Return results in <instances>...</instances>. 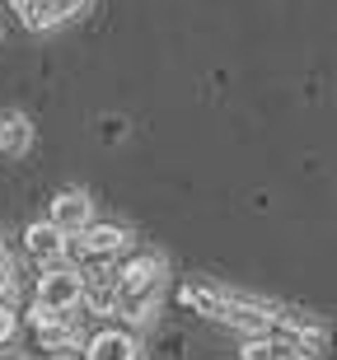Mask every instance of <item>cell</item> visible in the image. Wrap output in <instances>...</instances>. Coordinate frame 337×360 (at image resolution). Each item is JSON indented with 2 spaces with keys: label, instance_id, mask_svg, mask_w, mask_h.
<instances>
[{
  "label": "cell",
  "instance_id": "1",
  "mask_svg": "<svg viewBox=\"0 0 337 360\" xmlns=\"http://www.w3.org/2000/svg\"><path fill=\"white\" fill-rule=\"evenodd\" d=\"M80 295H84V276H80V271H70V267L42 271V281H38V304H42V309L66 314V309L80 304Z\"/></svg>",
  "mask_w": 337,
  "mask_h": 360
},
{
  "label": "cell",
  "instance_id": "2",
  "mask_svg": "<svg viewBox=\"0 0 337 360\" xmlns=\"http://www.w3.org/2000/svg\"><path fill=\"white\" fill-rule=\"evenodd\" d=\"M52 229H61V234H80L84 225H89V197L84 192H61V197L52 201V220H47Z\"/></svg>",
  "mask_w": 337,
  "mask_h": 360
},
{
  "label": "cell",
  "instance_id": "3",
  "mask_svg": "<svg viewBox=\"0 0 337 360\" xmlns=\"http://www.w3.org/2000/svg\"><path fill=\"white\" fill-rule=\"evenodd\" d=\"M160 271L164 262L160 257H136V262H127V267L117 271V295H141V290H160Z\"/></svg>",
  "mask_w": 337,
  "mask_h": 360
},
{
  "label": "cell",
  "instance_id": "4",
  "mask_svg": "<svg viewBox=\"0 0 337 360\" xmlns=\"http://www.w3.org/2000/svg\"><path fill=\"white\" fill-rule=\"evenodd\" d=\"M127 229L122 225H84L80 229V253L84 257H113V253H122L127 248Z\"/></svg>",
  "mask_w": 337,
  "mask_h": 360
},
{
  "label": "cell",
  "instance_id": "5",
  "mask_svg": "<svg viewBox=\"0 0 337 360\" xmlns=\"http://www.w3.org/2000/svg\"><path fill=\"white\" fill-rule=\"evenodd\" d=\"M14 14H19V24L33 28V33H47V28H56V24H66V19H70L61 0H19Z\"/></svg>",
  "mask_w": 337,
  "mask_h": 360
},
{
  "label": "cell",
  "instance_id": "6",
  "mask_svg": "<svg viewBox=\"0 0 337 360\" xmlns=\"http://www.w3.org/2000/svg\"><path fill=\"white\" fill-rule=\"evenodd\" d=\"M89 360H136V337L117 333V328H103L98 337H89Z\"/></svg>",
  "mask_w": 337,
  "mask_h": 360
},
{
  "label": "cell",
  "instance_id": "7",
  "mask_svg": "<svg viewBox=\"0 0 337 360\" xmlns=\"http://www.w3.org/2000/svg\"><path fill=\"white\" fill-rule=\"evenodd\" d=\"M24 248L38 257V262H61V257H66V234L52 229V225H28Z\"/></svg>",
  "mask_w": 337,
  "mask_h": 360
},
{
  "label": "cell",
  "instance_id": "8",
  "mask_svg": "<svg viewBox=\"0 0 337 360\" xmlns=\"http://www.w3.org/2000/svg\"><path fill=\"white\" fill-rule=\"evenodd\" d=\"M33 131H28L24 112H0V155H24Z\"/></svg>",
  "mask_w": 337,
  "mask_h": 360
},
{
  "label": "cell",
  "instance_id": "9",
  "mask_svg": "<svg viewBox=\"0 0 337 360\" xmlns=\"http://www.w3.org/2000/svg\"><path fill=\"white\" fill-rule=\"evenodd\" d=\"M178 300H183L192 314H206V319H220V304H225V295L211 290V285H183Z\"/></svg>",
  "mask_w": 337,
  "mask_h": 360
},
{
  "label": "cell",
  "instance_id": "10",
  "mask_svg": "<svg viewBox=\"0 0 337 360\" xmlns=\"http://www.w3.org/2000/svg\"><path fill=\"white\" fill-rule=\"evenodd\" d=\"M75 337H80V333L66 323V314H61V319H52V323H38V342L47 351H70V347H75Z\"/></svg>",
  "mask_w": 337,
  "mask_h": 360
},
{
  "label": "cell",
  "instance_id": "11",
  "mask_svg": "<svg viewBox=\"0 0 337 360\" xmlns=\"http://www.w3.org/2000/svg\"><path fill=\"white\" fill-rule=\"evenodd\" d=\"M80 300H89V309H94V314H113V309H117V281H94V285H89V281H84V295Z\"/></svg>",
  "mask_w": 337,
  "mask_h": 360
},
{
  "label": "cell",
  "instance_id": "12",
  "mask_svg": "<svg viewBox=\"0 0 337 360\" xmlns=\"http://www.w3.org/2000/svg\"><path fill=\"white\" fill-rule=\"evenodd\" d=\"M150 309H155V290H141V295H122L117 300V314L127 323H146Z\"/></svg>",
  "mask_w": 337,
  "mask_h": 360
},
{
  "label": "cell",
  "instance_id": "13",
  "mask_svg": "<svg viewBox=\"0 0 337 360\" xmlns=\"http://www.w3.org/2000/svg\"><path fill=\"white\" fill-rule=\"evenodd\" d=\"M243 360H276V347H272L267 337H248V347H243Z\"/></svg>",
  "mask_w": 337,
  "mask_h": 360
},
{
  "label": "cell",
  "instance_id": "14",
  "mask_svg": "<svg viewBox=\"0 0 337 360\" xmlns=\"http://www.w3.org/2000/svg\"><path fill=\"white\" fill-rule=\"evenodd\" d=\"M14 328H19V319H14V309L10 304H0V342H10Z\"/></svg>",
  "mask_w": 337,
  "mask_h": 360
},
{
  "label": "cell",
  "instance_id": "15",
  "mask_svg": "<svg viewBox=\"0 0 337 360\" xmlns=\"http://www.w3.org/2000/svg\"><path fill=\"white\" fill-rule=\"evenodd\" d=\"M14 290V262L5 253H0V300H5V295Z\"/></svg>",
  "mask_w": 337,
  "mask_h": 360
},
{
  "label": "cell",
  "instance_id": "16",
  "mask_svg": "<svg viewBox=\"0 0 337 360\" xmlns=\"http://www.w3.org/2000/svg\"><path fill=\"white\" fill-rule=\"evenodd\" d=\"M61 5H66V14H80L84 5H89V0H61Z\"/></svg>",
  "mask_w": 337,
  "mask_h": 360
},
{
  "label": "cell",
  "instance_id": "17",
  "mask_svg": "<svg viewBox=\"0 0 337 360\" xmlns=\"http://www.w3.org/2000/svg\"><path fill=\"white\" fill-rule=\"evenodd\" d=\"M276 360H310L305 351H286V356H276Z\"/></svg>",
  "mask_w": 337,
  "mask_h": 360
},
{
  "label": "cell",
  "instance_id": "18",
  "mask_svg": "<svg viewBox=\"0 0 337 360\" xmlns=\"http://www.w3.org/2000/svg\"><path fill=\"white\" fill-rule=\"evenodd\" d=\"M10 360H19V356H10Z\"/></svg>",
  "mask_w": 337,
  "mask_h": 360
}]
</instances>
